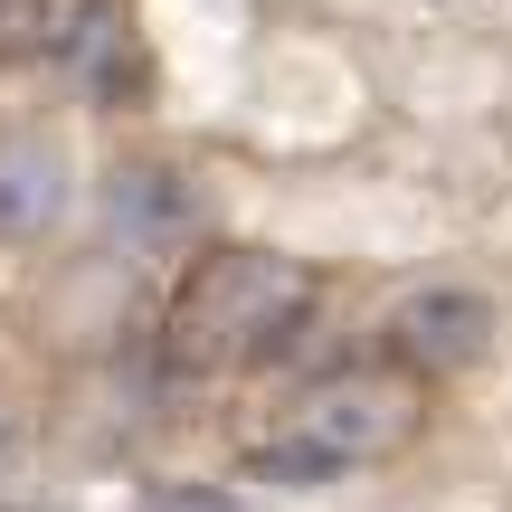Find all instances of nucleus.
I'll use <instances>...</instances> for the list:
<instances>
[{"label":"nucleus","mask_w":512,"mask_h":512,"mask_svg":"<svg viewBox=\"0 0 512 512\" xmlns=\"http://www.w3.org/2000/svg\"><path fill=\"white\" fill-rule=\"evenodd\" d=\"M313 294H323V285H313V266H294V256H275V247H219V256H200V266L181 275V294H171L162 361L190 370V380L256 370V361H275V351L304 332Z\"/></svg>","instance_id":"nucleus-1"},{"label":"nucleus","mask_w":512,"mask_h":512,"mask_svg":"<svg viewBox=\"0 0 512 512\" xmlns=\"http://www.w3.org/2000/svg\"><path fill=\"white\" fill-rule=\"evenodd\" d=\"M418 437V380H389V370H332L294 399L285 437L256 446V475L275 484H342L361 465H389Z\"/></svg>","instance_id":"nucleus-2"},{"label":"nucleus","mask_w":512,"mask_h":512,"mask_svg":"<svg viewBox=\"0 0 512 512\" xmlns=\"http://www.w3.org/2000/svg\"><path fill=\"white\" fill-rule=\"evenodd\" d=\"M484 342H494V304H484V294H465V285L408 294V304L389 313L399 380H408V370H465V361H484Z\"/></svg>","instance_id":"nucleus-3"},{"label":"nucleus","mask_w":512,"mask_h":512,"mask_svg":"<svg viewBox=\"0 0 512 512\" xmlns=\"http://www.w3.org/2000/svg\"><path fill=\"white\" fill-rule=\"evenodd\" d=\"M67 209V152L48 133H10L0 143V238H38Z\"/></svg>","instance_id":"nucleus-4"},{"label":"nucleus","mask_w":512,"mask_h":512,"mask_svg":"<svg viewBox=\"0 0 512 512\" xmlns=\"http://www.w3.org/2000/svg\"><path fill=\"white\" fill-rule=\"evenodd\" d=\"M38 38H48V0H0V57L38 48Z\"/></svg>","instance_id":"nucleus-5"},{"label":"nucleus","mask_w":512,"mask_h":512,"mask_svg":"<svg viewBox=\"0 0 512 512\" xmlns=\"http://www.w3.org/2000/svg\"><path fill=\"white\" fill-rule=\"evenodd\" d=\"M152 512H256V503H228V494H209V484H190V494H162Z\"/></svg>","instance_id":"nucleus-6"}]
</instances>
